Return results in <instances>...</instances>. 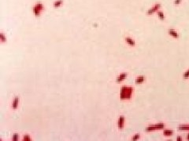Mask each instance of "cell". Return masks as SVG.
<instances>
[{"instance_id":"1","label":"cell","mask_w":189,"mask_h":141,"mask_svg":"<svg viewBox=\"0 0 189 141\" xmlns=\"http://www.w3.org/2000/svg\"><path fill=\"white\" fill-rule=\"evenodd\" d=\"M134 92L133 87L123 86L120 91V99L121 100H128L133 97V94Z\"/></svg>"},{"instance_id":"2","label":"cell","mask_w":189,"mask_h":141,"mask_svg":"<svg viewBox=\"0 0 189 141\" xmlns=\"http://www.w3.org/2000/svg\"><path fill=\"white\" fill-rule=\"evenodd\" d=\"M166 127L165 123L162 122H159V123H156V124H153V125H149L146 127L145 131L147 132H154V131H157V130H162L164 129Z\"/></svg>"},{"instance_id":"3","label":"cell","mask_w":189,"mask_h":141,"mask_svg":"<svg viewBox=\"0 0 189 141\" xmlns=\"http://www.w3.org/2000/svg\"><path fill=\"white\" fill-rule=\"evenodd\" d=\"M44 5L40 3V2H38L37 3H36L32 8V11H33V13L36 16H39L41 15V13H43V11L44 10Z\"/></svg>"},{"instance_id":"4","label":"cell","mask_w":189,"mask_h":141,"mask_svg":"<svg viewBox=\"0 0 189 141\" xmlns=\"http://www.w3.org/2000/svg\"><path fill=\"white\" fill-rule=\"evenodd\" d=\"M161 6L162 5H161L160 3H155L153 6H151V8H149V9H148V10H147V15H151V14H153L154 13H157L161 8Z\"/></svg>"},{"instance_id":"5","label":"cell","mask_w":189,"mask_h":141,"mask_svg":"<svg viewBox=\"0 0 189 141\" xmlns=\"http://www.w3.org/2000/svg\"><path fill=\"white\" fill-rule=\"evenodd\" d=\"M125 118L124 115H121L119 116V118H118L117 121V126H118V129H123L125 127Z\"/></svg>"},{"instance_id":"6","label":"cell","mask_w":189,"mask_h":141,"mask_svg":"<svg viewBox=\"0 0 189 141\" xmlns=\"http://www.w3.org/2000/svg\"><path fill=\"white\" fill-rule=\"evenodd\" d=\"M19 104H20V97L17 96H15L12 100V103H11L12 109H13V110L17 109L19 106Z\"/></svg>"},{"instance_id":"7","label":"cell","mask_w":189,"mask_h":141,"mask_svg":"<svg viewBox=\"0 0 189 141\" xmlns=\"http://www.w3.org/2000/svg\"><path fill=\"white\" fill-rule=\"evenodd\" d=\"M127 76H128V74L126 72L121 73L120 74H118L117 78H116V82L117 83H121V82H124L127 78Z\"/></svg>"},{"instance_id":"8","label":"cell","mask_w":189,"mask_h":141,"mask_svg":"<svg viewBox=\"0 0 189 141\" xmlns=\"http://www.w3.org/2000/svg\"><path fill=\"white\" fill-rule=\"evenodd\" d=\"M168 34L170 36H172V38H179V37H180L179 33L175 29H172V28H169L168 29Z\"/></svg>"},{"instance_id":"9","label":"cell","mask_w":189,"mask_h":141,"mask_svg":"<svg viewBox=\"0 0 189 141\" xmlns=\"http://www.w3.org/2000/svg\"><path fill=\"white\" fill-rule=\"evenodd\" d=\"M125 43H126L128 46H132V47H135V46H136V41H135L132 37L127 36V37L125 38Z\"/></svg>"},{"instance_id":"10","label":"cell","mask_w":189,"mask_h":141,"mask_svg":"<svg viewBox=\"0 0 189 141\" xmlns=\"http://www.w3.org/2000/svg\"><path fill=\"white\" fill-rule=\"evenodd\" d=\"M145 81H146V77L144 75H139L136 77L135 82H136V84H142Z\"/></svg>"},{"instance_id":"11","label":"cell","mask_w":189,"mask_h":141,"mask_svg":"<svg viewBox=\"0 0 189 141\" xmlns=\"http://www.w3.org/2000/svg\"><path fill=\"white\" fill-rule=\"evenodd\" d=\"M162 133L165 136H172L174 134V132H173V130L169 129H164Z\"/></svg>"},{"instance_id":"12","label":"cell","mask_w":189,"mask_h":141,"mask_svg":"<svg viewBox=\"0 0 189 141\" xmlns=\"http://www.w3.org/2000/svg\"><path fill=\"white\" fill-rule=\"evenodd\" d=\"M178 129L180 131H189V124H184V125H180L178 126Z\"/></svg>"},{"instance_id":"13","label":"cell","mask_w":189,"mask_h":141,"mask_svg":"<svg viewBox=\"0 0 189 141\" xmlns=\"http://www.w3.org/2000/svg\"><path fill=\"white\" fill-rule=\"evenodd\" d=\"M0 42H1L2 43H5L7 42L6 36L4 35V33L3 31H1V33H0Z\"/></svg>"},{"instance_id":"14","label":"cell","mask_w":189,"mask_h":141,"mask_svg":"<svg viewBox=\"0 0 189 141\" xmlns=\"http://www.w3.org/2000/svg\"><path fill=\"white\" fill-rule=\"evenodd\" d=\"M157 15H158V16L159 17L160 20H162L163 21V20L166 19V16H165V14H164V12L162 11V10H158L157 12Z\"/></svg>"},{"instance_id":"15","label":"cell","mask_w":189,"mask_h":141,"mask_svg":"<svg viewBox=\"0 0 189 141\" xmlns=\"http://www.w3.org/2000/svg\"><path fill=\"white\" fill-rule=\"evenodd\" d=\"M62 3H63V0H56V1L54 2L53 6H54V7L57 8V7H59L60 6H62Z\"/></svg>"},{"instance_id":"16","label":"cell","mask_w":189,"mask_h":141,"mask_svg":"<svg viewBox=\"0 0 189 141\" xmlns=\"http://www.w3.org/2000/svg\"><path fill=\"white\" fill-rule=\"evenodd\" d=\"M140 136H141V135L139 133H136V134L133 135L132 137V141H138L139 139H140Z\"/></svg>"},{"instance_id":"17","label":"cell","mask_w":189,"mask_h":141,"mask_svg":"<svg viewBox=\"0 0 189 141\" xmlns=\"http://www.w3.org/2000/svg\"><path fill=\"white\" fill-rule=\"evenodd\" d=\"M19 138H20V136L18 133H14L12 136L11 141H19Z\"/></svg>"},{"instance_id":"18","label":"cell","mask_w":189,"mask_h":141,"mask_svg":"<svg viewBox=\"0 0 189 141\" xmlns=\"http://www.w3.org/2000/svg\"><path fill=\"white\" fill-rule=\"evenodd\" d=\"M22 140L23 141H32V139L29 135H24Z\"/></svg>"},{"instance_id":"19","label":"cell","mask_w":189,"mask_h":141,"mask_svg":"<svg viewBox=\"0 0 189 141\" xmlns=\"http://www.w3.org/2000/svg\"><path fill=\"white\" fill-rule=\"evenodd\" d=\"M183 78H184V79L189 78V69H188L187 71H186L184 73V74H183Z\"/></svg>"},{"instance_id":"20","label":"cell","mask_w":189,"mask_h":141,"mask_svg":"<svg viewBox=\"0 0 189 141\" xmlns=\"http://www.w3.org/2000/svg\"><path fill=\"white\" fill-rule=\"evenodd\" d=\"M181 2H182V0H174L173 3H174V5H180V3H181Z\"/></svg>"},{"instance_id":"21","label":"cell","mask_w":189,"mask_h":141,"mask_svg":"<svg viewBox=\"0 0 189 141\" xmlns=\"http://www.w3.org/2000/svg\"><path fill=\"white\" fill-rule=\"evenodd\" d=\"M176 141H183V138H182V136H178L177 137V139H176Z\"/></svg>"},{"instance_id":"22","label":"cell","mask_w":189,"mask_h":141,"mask_svg":"<svg viewBox=\"0 0 189 141\" xmlns=\"http://www.w3.org/2000/svg\"><path fill=\"white\" fill-rule=\"evenodd\" d=\"M186 139H187V141H189V133H187V136H186Z\"/></svg>"},{"instance_id":"23","label":"cell","mask_w":189,"mask_h":141,"mask_svg":"<svg viewBox=\"0 0 189 141\" xmlns=\"http://www.w3.org/2000/svg\"><path fill=\"white\" fill-rule=\"evenodd\" d=\"M0 141H3V139H0Z\"/></svg>"},{"instance_id":"24","label":"cell","mask_w":189,"mask_h":141,"mask_svg":"<svg viewBox=\"0 0 189 141\" xmlns=\"http://www.w3.org/2000/svg\"><path fill=\"white\" fill-rule=\"evenodd\" d=\"M167 141H172V140H167Z\"/></svg>"},{"instance_id":"25","label":"cell","mask_w":189,"mask_h":141,"mask_svg":"<svg viewBox=\"0 0 189 141\" xmlns=\"http://www.w3.org/2000/svg\"><path fill=\"white\" fill-rule=\"evenodd\" d=\"M22 141H23V140H22Z\"/></svg>"}]
</instances>
